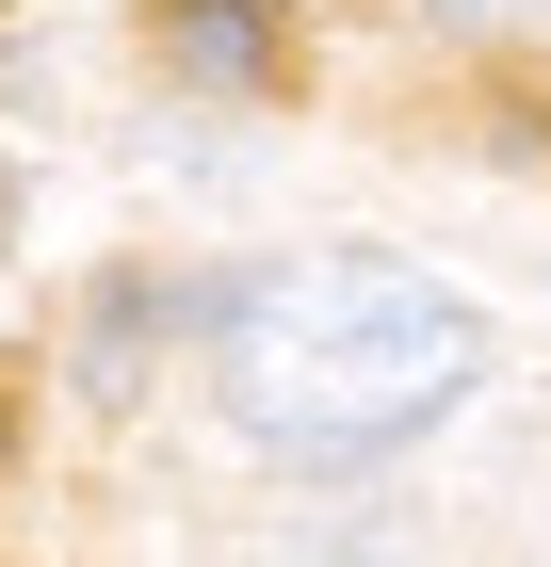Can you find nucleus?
Returning a JSON list of instances; mask_svg holds the SVG:
<instances>
[{
  "mask_svg": "<svg viewBox=\"0 0 551 567\" xmlns=\"http://www.w3.org/2000/svg\"><path fill=\"white\" fill-rule=\"evenodd\" d=\"M487 373V324L470 292H438L422 260H374V244H308V260H259L212 308V390L259 454L293 471H357V454H406L438 405H470Z\"/></svg>",
  "mask_w": 551,
  "mask_h": 567,
  "instance_id": "nucleus-1",
  "label": "nucleus"
},
{
  "mask_svg": "<svg viewBox=\"0 0 551 567\" xmlns=\"http://www.w3.org/2000/svg\"><path fill=\"white\" fill-rule=\"evenodd\" d=\"M163 49L195 65V82H227V97H259V82H276V17H259V0H178V17H163Z\"/></svg>",
  "mask_w": 551,
  "mask_h": 567,
  "instance_id": "nucleus-2",
  "label": "nucleus"
},
{
  "mask_svg": "<svg viewBox=\"0 0 551 567\" xmlns=\"http://www.w3.org/2000/svg\"><path fill=\"white\" fill-rule=\"evenodd\" d=\"M0 471H17V405H0Z\"/></svg>",
  "mask_w": 551,
  "mask_h": 567,
  "instance_id": "nucleus-3",
  "label": "nucleus"
}]
</instances>
